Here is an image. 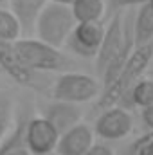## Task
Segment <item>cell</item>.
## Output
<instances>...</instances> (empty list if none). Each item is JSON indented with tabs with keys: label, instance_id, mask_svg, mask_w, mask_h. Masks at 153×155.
Masks as SVG:
<instances>
[{
	"label": "cell",
	"instance_id": "1",
	"mask_svg": "<svg viewBox=\"0 0 153 155\" xmlns=\"http://www.w3.org/2000/svg\"><path fill=\"white\" fill-rule=\"evenodd\" d=\"M151 63H153V41L142 45V47H135L133 52L130 54L126 65L119 72V76L115 78L108 87L101 88V94H99V99H97V108L106 110L110 107L119 105L121 99L130 92V88L141 79L142 72H146V69Z\"/></svg>",
	"mask_w": 153,
	"mask_h": 155
},
{
	"label": "cell",
	"instance_id": "2",
	"mask_svg": "<svg viewBox=\"0 0 153 155\" xmlns=\"http://www.w3.org/2000/svg\"><path fill=\"white\" fill-rule=\"evenodd\" d=\"M20 63L31 72H70L74 61L60 49H54L38 38H20L15 41Z\"/></svg>",
	"mask_w": 153,
	"mask_h": 155
},
{
	"label": "cell",
	"instance_id": "3",
	"mask_svg": "<svg viewBox=\"0 0 153 155\" xmlns=\"http://www.w3.org/2000/svg\"><path fill=\"white\" fill-rule=\"evenodd\" d=\"M74 27H76V20L69 5L47 2L36 20L34 33L38 35L40 41L54 49H61L67 43Z\"/></svg>",
	"mask_w": 153,
	"mask_h": 155
},
{
	"label": "cell",
	"instance_id": "4",
	"mask_svg": "<svg viewBox=\"0 0 153 155\" xmlns=\"http://www.w3.org/2000/svg\"><path fill=\"white\" fill-rule=\"evenodd\" d=\"M101 81L94 76L83 72H63L54 81L52 87V99L65 101L72 105H81L99 97L101 94Z\"/></svg>",
	"mask_w": 153,
	"mask_h": 155
},
{
	"label": "cell",
	"instance_id": "5",
	"mask_svg": "<svg viewBox=\"0 0 153 155\" xmlns=\"http://www.w3.org/2000/svg\"><path fill=\"white\" fill-rule=\"evenodd\" d=\"M105 29L106 27L101 22L76 24L65 45L81 58H96L105 38Z\"/></svg>",
	"mask_w": 153,
	"mask_h": 155
},
{
	"label": "cell",
	"instance_id": "6",
	"mask_svg": "<svg viewBox=\"0 0 153 155\" xmlns=\"http://www.w3.org/2000/svg\"><path fill=\"white\" fill-rule=\"evenodd\" d=\"M133 130V117L122 107H110L96 119L94 132L105 141H119L130 135Z\"/></svg>",
	"mask_w": 153,
	"mask_h": 155
},
{
	"label": "cell",
	"instance_id": "7",
	"mask_svg": "<svg viewBox=\"0 0 153 155\" xmlns=\"http://www.w3.org/2000/svg\"><path fill=\"white\" fill-rule=\"evenodd\" d=\"M25 139L31 155H49L56 150L60 134L54 130V126L43 119L41 116L29 117L25 126Z\"/></svg>",
	"mask_w": 153,
	"mask_h": 155
},
{
	"label": "cell",
	"instance_id": "8",
	"mask_svg": "<svg viewBox=\"0 0 153 155\" xmlns=\"http://www.w3.org/2000/svg\"><path fill=\"white\" fill-rule=\"evenodd\" d=\"M43 119H47L54 130L61 135L65 132H69L70 128L77 126L81 123L83 110L79 105L72 103H65V101H50L47 105H43Z\"/></svg>",
	"mask_w": 153,
	"mask_h": 155
},
{
	"label": "cell",
	"instance_id": "9",
	"mask_svg": "<svg viewBox=\"0 0 153 155\" xmlns=\"http://www.w3.org/2000/svg\"><path fill=\"white\" fill-rule=\"evenodd\" d=\"M92 144H94V130L88 124L79 123L77 126L60 135L54 152L58 155H83L85 152H88Z\"/></svg>",
	"mask_w": 153,
	"mask_h": 155
},
{
	"label": "cell",
	"instance_id": "10",
	"mask_svg": "<svg viewBox=\"0 0 153 155\" xmlns=\"http://www.w3.org/2000/svg\"><path fill=\"white\" fill-rule=\"evenodd\" d=\"M0 69L20 85H33L36 79L34 78L36 72H31L20 63L18 54L15 51V41L0 40Z\"/></svg>",
	"mask_w": 153,
	"mask_h": 155
},
{
	"label": "cell",
	"instance_id": "11",
	"mask_svg": "<svg viewBox=\"0 0 153 155\" xmlns=\"http://www.w3.org/2000/svg\"><path fill=\"white\" fill-rule=\"evenodd\" d=\"M47 2L49 0H9V11L16 18L20 31L22 35H25V38L34 33L36 20Z\"/></svg>",
	"mask_w": 153,
	"mask_h": 155
},
{
	"label": "cell",
	"instance_id": "12",
	"mask_svg": "<svg viewBox=\"0 0 153 155\" xmlns=\"http://www.w3.org/2000/svg\"><path fill=\"white\" fill-rule=\"evenodd\" d=\"M29 117H18L15 128L4 137L0 143V155H31L27 139H25V126H27Z\"/></svg>",
	"mask_w": 153,
	"mask_h": 155
},
{
	"label": "cell",
	"instance_id": "13",
	"mask_svg": "<svg viewBox=\"0 0 153 155\" xmlns=\"http://www.w3.org/2000/svg\"><path fill=\"white\" fill-rule=\"evenodd\" d=\"M153 41V5L142 4L133 18V45L142 47Z\"/></svg>",
	"mask_w": 153,
	"mask_h": 155
},
{
	"label": "cell",
	"instance_id": "14",
	"mask_svg": "<svg viewBox=\"0 0 153 155\" xmlns=\"http://www.w3.org/2000/svg\"><path fill=\"white\" fill-rule=\"evenodd\" d=\"M76 24L101 22L105 15V0H74L70 5Z\"/></svg>",
	"mask_w": 153,
	"mask_h": 155
},
{
	"label": "cell",
	"instance_id": "15",
	"mask_svg": "<svg viewBox=\"0 0 153 155\" xmlns=\"http://www.w3.org/2000/svg\"><path fill=\"white\" fill-rule=\"evenodd\" d=\"M132 103L135 107H141V108H146V107H151L153 105V79H146V78H141L132 88L130 92L121 99V103ZM119 103V105H121Z\"/></svg>",
	"mask_w": 153,
	"mask_h": 155
},
{
	"label": "cell",
	"instance_id": "16",
	"mask_svg": "<svg viewBox=\"0 0 153 155\" xmlns=\"http://www.w3.org/2000/svg\"><path fill=\"white\" fill-rule=\"evenodd\" d=\"M15 117V96L11 90L0 88V143L7 135Z\"/></svg>",
	"mask_w": 153,
	"mask_h": 155
},
{
	"label": "cell",
	"instance_id": "17",
	"mask_svg": "<svg viewBox=\"0 0 153 155\" xmlns=\"http://www.w3.org/2000/svg\"><path fill=\"white\" fill-rule=\"evenodd\" d=\"M22 36L20 25L16 22V18L13 16V13L9 9L0 7V40L4 41H16Z\"/></svg>",
	"mask_w": 153,
	"mask_h": 155
},
{
	"label": "cell",
	"instance_id": "18",
	"mask_svg": "<svg viewBox=\"0 0 153 155\" xmlns=\"http://www.w3.org/2000/svg\"><path fill=\"white\" fill-rule=\"evenodd\" d=\"M122 155H153V132H148L130 143Z\"/></svg>",
	"mask_w": 153,
	"mask_h": 155
},
{
	"label": "cell",
	"instance_id": "19",
	"mask_svg": "<svg viewBox=\"0 0 153 155\" xmlns=\"http://www.w3.org/2000/svg\"><path fill=\"white\" fill-rule=\"evenodd\" d=\"M83 155H115V153L110 146H106V144H96L94 143L88 148V152H85Z\"/></svg>",
	"mask_w": 153,
	"mask_h": 155
},
{
	"label": "cell",
	"instance_id": "20",
	"mask_svg": "<svg viewBox=\"0 0 153 155\" xmlns=\"http://www.w3.org/2000/svg\"><path fill=\"white\" fill-rule=\"evenodd\" d=\"M150 0H110V4L114 5L115 11H121L122 7H132V5H142L148 4Z\"/></svg>",
	"mask_w": 153,
	"mask_h": 155
},
{
	"label": "cell",
	"instance_id": "21",
	"mask_svg": "<svg viewBox=\"0 0 153 155\" xmlns=\"http://www.w3.org/2000/svg\"><path fill=\"white\" fill-rule=\"evenodd\" d=\"M142 124L148 128V132H153V105L142 108Z\"/></svg>",
	"mask_w": 153,
	"mask_h": 155
},
{
	"label": "cell",
	"instance_id": "22",
	"mask_svg": "<svg viewBox=\"0 0 153 155\" xmlns=\"http://www.w3.org/2000/svg\"><path fill=\"white\" fill-rule=\"evenodd\" d=\"M49 2H54V4H61V5H69L70 7L74 0H49Z\"/></svg>",
	"mask_w": 153,
	"mask_h": 155
},
{
	"label": "cell",
	"instance_id": "23",
	"mask_svg": "<svg viewBox=\"0 0 153 155\" xmlns=\"http://www.w3.org/2000/svg\"><path fill=\"white\" fill-rule=\"evenodd\" d=\"M5 4H9V0H0V7H4Z\"/></svg>",
	"mask_w": 153,
	"mask_h": 155
},
{
	"label": "cell",
	"instance_id": "24",
	"mask_svg": "<svg viewBox=\"0 0 153 155\" xmlns=\"http://www.w3.org/2000/svg\"><path fill=\"white\" fill-rule=\"evenodd\" d=\"M150 4H151V5H153V0H150Z\"/></svg>",
	"mask_w": 153,
	"mask_h": 155
}]
</instances>
